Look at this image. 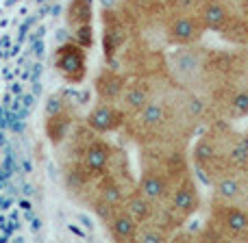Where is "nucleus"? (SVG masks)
Here are the masks:
<instances>
[{"mask_svg": "<svg viewBox=\"0 0 248 243\" xmlns=\"http://www.w3.org/2000/svg\"><path fill=\"white\" fill-rule=\"evenodd\" d=\"M166 237H168L166 230H163L159 224L148 222V224H140L135 241H141V243H161V241H166Z\"/></svg>", "mask_w": 248, "mask_h": 243, "instance_id": "aec40b11", "label": "nucleus"}, {"mask_svg": "<svg viewBox=\"0 0 248 243\" xmlns=\"http://www.w3.org/2000/svg\"><path fill=\"white\" fill-rule=\"evenodd\" d=\"M168 200H170V213L176 215V217H181V219H185L192 213H196V209L201 206L198 189L187 176H183V178L179 180V185L172 187Z\"/></svg>", "mask_w": 248, "mask_h": 243, "instance_id": "20e7f679", "label": "nucleus"}, {"mask_svg": "<svg viewBox=\"0 0 248 243\" xmlns=\"http://www.w3.org/2000/svg\"><path fill=\"white\" fill-rule=\"evenodd\" d=\"M220 224L229 237H248V211L242 206L222 204Z\"/></svg>", "mask_w": 248, "mask_h": 243, "instance_id": "f8f14e48", "label": "nucleus"}, {"mask_svg": "<svg viewBox=\"0 0 248 243\" xmlns=\"http://www.w3.org/2000/svg\"><path fill=\"white\" fill-rule=\"evenodd\" d=\"M240 170L229 167L227 172H220L214 180V200L216 204H235L237 198L244 191V176L237 174Z\"/></svg>", "mask_w": 248, "mask_h": 243, "instance_id": "0eeeda50", "label": "nucleus"}, {"mask_svg": "<svg viewBox=\"0 0 248 243\" xmlns=\"http://www.w3.org/2000/svg\"><path fill=\"white\" fill-rule=\"evenodd\" d=\"M111 158H113V150L107 141L92 139L81 152V165L92 178H100L103 174H107Z\"/></svg>", "mask_w": 248, "mask_h": 243, "instance_id": "39448f33", "label": "nucleus"}, {"mask_svg": "<svg viewBox=\"0 0 248 243\" xmlns=\"http://www.w3.org/2000/svg\"><path fill=\"white\" fill-rule=\"evenodd\" d=\"M113 13H105V35H103V43H105V57H107V61H111L113 57H116L118 48H120V43L124 42V29L120 24V20L118 17H111Z\"/></svg>", "mask_w": 248, "mask_h": 243, "instance_id": "a211bd4d", "label": "nucleus"}, {"mask_svg": "<svg viewBox=\"0 0 248 243\" xmlns=\"http://www.w3.org/2000/svg\"><path fill=\"white\" fill-rule=\"evenodd\" d=\"M92 17H94L92 0H70L68 9H65L68 26L77 29V26H83V24H92Z\"/></svg>", "mask_w": 248, "mask_h": 243, "instance_id": "6ab92c4d", "label": "nucleus"}, {"mask_svg": "<svg viewBox=\"0 0 248 243\" xmlns=\"http://www.w3.org/2000/svg\"><path fill=\"white\" fill-rule=\"evenodd\" d=\"M233 117H246L248 115V89H237L229 102Z\"/></svg>", "mask_w": 248, "mask_h": 243, "instance_id": "412c9836", "label": "nucleus"}, {"mask_svg": "<svg viewBox=\"0 0 248 243\" xmlns=\"http://www.w3.org/2000/svg\"><path fill=\"white\" fill-rule=\"evenodd\" d=\"M137 191L144 193L155 204H159V202L168 200V196H170V191H172V185H170L168 174H163L161 170H157V167H146L140 178V185H137Z\"/></svg>", "mask_w": 248, "mask_h": 243, "instance_id": "6e6552de", "label": "nucleus"}, {"mask_svg": "<svg viewBox=\"0 0 248 243\" xmlns=\"http://www.w3.org/2000/svg\"><path fill=\"white\" fill-rule=\"evenodd\" d=\"M242 200H244V204H248V178L244 180V191H242Z\"/></svg>", "mask_w": 248, "mask_h": 243, "instance_id": "a878e982", "label": "nucleus"}, {"mask_svg": "<svg viewBox=\"0 0 248 243\" xmlns=\"http://www.w3.org/2000/svg\"><path fill=\"white\" fill-rule=\"evenodd\" d=\"M35 55H37V57L44 55V42H37V43H35Z\"/></svg>", "mask_w": 248, "mask_h": 243, "instance_id": "bb28decb", "label": "nucleus"}, {"mask_svg": "<svg viewBox=\"0 0 248 243\" xmlns=\"http://www.w3.org/2000/svg\"><path fill=\"white\" fill-rule=\"evenodd\" d=\"M68 109V100L59 94H52L46 102V115H52V113H59V111H65Z\"/></svg>", "mask_w": 248, "mask_h": 243, "instance_id": "5701e85b", "label": "nucleus"}, {"mask_svg": "<svg viewBox=\"0 0 248 243\" xmlns=\"http://www.w3.org/2000/svg\"><path fill=\"white\" fill-rule=\"evenodd\" d=\"M124 122H126V113L113 102H105V100H100L87 115V128L94 132L118 130Z\"/></svg>", "mask_w": 248, "mask_h": 243, "instance_id": "423d86ee", "label": "nucleus"}, {"mask_svg": "<svg viewBox=\"0 0 248 243\" xmlns=\"http://www.w3.org/2000/svg\"><path fill=\"white\" fill-rule=\"evenodd\" d=\"M201 20L205 24V29L209 30H222V26L229 22L231 17V9L227 7V2L222 0H202L201 2Z\"/></svg>", "mask_w": 248, "mask_h": 243, "instance_id": "ddd939ff", "label": "nucleus"}, {"mask_svg": "<svg viewBox=\"0 0 248 243\" xmlns=\"http://www.w3.org/2000/svg\"><path fill=\"white\" fill-rule=\"evenodd\" d=\"M33 22H35V17H29V20H26V22H24V24H22V26H20V42H22V39H24L26 30H29V29H31V26H33Z\"/></svg>", "mask_w": 248, "mask_h": 243, "instance_id": "b1692460", "label": "nucleus"}, {"mask_svg": "<svg viewBox=\"0 0 248 243\" xmlns=\"http://www.w3.org/2000/svg\"><path fill=\"white\" fill-rule=\"evenodd\" d=\"M220 143L214 135H205L194 148V158H196V165L201 170H209L216 163H220Z\"/></svg>", "mask_w": 248, "mask_h": 243, "instance_id": "f3484780", "label": "nucleus"}, {"mask_svg": "<svg viewBox=\"0 0 248 243\" xmlns=\"http://www.w3.org/2000/svg\"><path fill=\"white\" fill-rule=\"evenodd\" d=\"M57 74L68 85H81L87 76V50L77 42H65L55 50Z\"/></svg>", "mask_w": 248, "mask_h": 243, "instance_id": "f03ea898", "label": "nucleus"}, {"mask_svg": "<svg viewBox=\"0 0 248 243\" xmlns=\"http://www.w3.org/2000/svg\"><path fill=\"white\" fill-rule=\"evenodd\" d=\"M107 228L111 232L113 241H135L140 224L133 219V215L124 206H118L111 213V217L107 219Z\"/></svg>", "mask_w": 248, "mask_h": 243, "instance_id": "9d476101", "label": "nucleus"}, {"mask_svg": "<svg viewBox=\"0 0 248 243\" xmlns=\"http://www.w3.org/2000/svg\"><path fill=\"white\" fill-rule=\"evenodd\" d=\"M148 100H150V87L146 83H131V85H124V91L118 102H120L122 111L133 117L146 107Z\"/></svg>", "mask_w": 248, "mask_h": 243, "instance_id": "9b49d317", "label": "nucleus"}, {"mask_svg": "<svg viewBox=\"0 0 248 243\" xmlns=\"http://www.w3.org/2000/svg\"><path fill=\"white\" fill-rule=\"evenodd\" d=\"M72 35H74V42H77L78 46H83L85 50H90V48L94 46V29H92V24L77 26Z\"/></svg>", "mask_w": 248, "mask_h": 243, "instance_id": "4be33fe9", "label": "nucleus"}, {"mask_svg": "<svg viewBox=\"0 0 248 243\" xmlns=\"http://www.w3.org/2000/svg\"><path fill=\"white\" fill-rule=\"evenodd\" d=\"M124 85H126V83H124V78L120 74L113 72V70H105V72H100L98 78H96V94H98V98L105 100V102H116V100H120Z\"/></svg>", "mask_w": 248, "mask_h": 243, "instance_id": "2eb2a0df", "label": "nucleus"}, {"mask_svg": "<svg viewBox=\"0 0 248 243\" xmlns=\"http://www.w3.org/2000/svg\"><path fill=\"white\" fill-rule=\"evenodd\" d=\"M65 43V42H68V30H65V29H59V30H57V43Z\"/></svg>", "mask_w": 248, "mask_h": 243, "instance_id": "393cba45", "label": "nucleus"}, {"mask_svg": "<svg viewBox=\"0 0 248 243\" xmlns=\"http://www.w3.org/2000/svg\"><path fill=\"white\" fill-rule=\"evenodd\" d=\"M122 206L133 215V219H135L137 224L153 222V219H155V211H157V204H155L153 200H148V198H146L144 193H140V191H133L131 196L124 200Z\"/></svg>", "mask_w": 248, "mask_h": 243, "instance_id": "dca6fc26", "label": "nucleus"}, {"mask_svg": "<svg viewBox=\"0 0 248 243\" xmlns=\"http://www.w3.org/2000/svg\"><path fill=\"white\" fill-rule=\"evenodd\" d=\"M202 30H205V24L201 15L183 11L172 17L168 24V42H172L174 46H189L201 39Z\"/></svg>", "mask_w": 248, "mask_h": 243, "instance_id": "7ed1b4c3", "label": "nucleus"}, {"mask_svg": "<svg viewBox=\"0 0 248 243\" xmlns=\"http://www.w3.org/2000/svg\"><path fill=\"white\" fill-rule=\"evenodd\" d=\"M133 120H135V126L140 128L141 132L153 135V132L161 130V128L168 124V107H166V102L159 100V98H150L148 102H146V107L141 109L140 113L133 115Z\"/></svg>", "mask_w": 248, "mask_h": 243, "instance_id": "1a4fd4ad", "label": "nucleus"}, {"mask_svg": "<svg viewBox=\"0 0 248 243\" xmlns=\"http://www.w3.org/2000/svg\"><path fill=\"white\" fill-rule=\"evenodd\" d=\"M168 72L181 87H196L201 78L205 76V52L202 48L179 46L168 57Z\"/></svg>", "mask_w": 248, "mask_h": 243, "instance_id": "f257e3e1", "label": "nucleus"}, {"mask_svg": "<svg viewBox=\"0 0 248 243\" xmlns=\"http://www.w3.org/2000/svg\"><path fill=\"white\" fill-rule=\"evenodd\" d=\"M113 2H116V0H103V4H105V9H109V7H113Z\"/></svg>", "mask_w": 248, "mask_h": 243, "instance_id": "c85d7f7f", "label": "nucleus"}, {"mask_svg": "<svg viewBox=\"0 0 248 243\" xmlns=\"http://www.w3.org/2000/svg\"><path fill=\"white\" fill-rule=\"evenodd\" d=\"M72 126V111L65 109V111L52 113V115H46V124H44V130H46V137L55 148H59L61 143L68 137V130Z\"/></svg>", "mask_w": 248, "mask_h": 243, "instance_id": "4468645a", "label": "nucleus"}, {"mask_svg": "<svg viewBox=\"0 0 248 243\" xmlns=\"http://www.w3.org/2000/svg\"><path fill=\"white\" fill-rule=\"evenodd\" d=\"M7 176H9V174H7V172H4V170H0V187H2V180H4V178H7Z\"/></svg>", "mask_w": 248, "mask_h": 243, "instance_id": "cd10ccee", "label": "nucleus"}]
</instances>
